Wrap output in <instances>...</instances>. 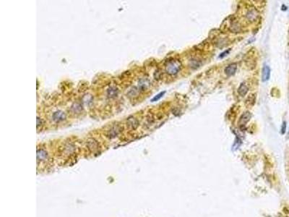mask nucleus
Segmentation results:
<instances>
[{
    "mask_svg": "<svg viewBox=\"0 0 289 217\" xmlns=\"http://www.w3.org/2000/svg\"><path fill=\"white\" fill-rule=\"evenodd\" d=\"M181 68V62L177 60H173V59H171L170 60L167 61L165 64V72L171 76L177 74L180 71Z\"/></svg>",
    "mask_w": 289,
    "mask_h": 217,
    "instance_id": "1",
    "label": "nucleus"
},
{
    "mask_svg": "<svg viewBox=\"0 0 289 217\" xmlns=\"http://www.w3.org/2000/svg\"><path fill=\"white\" fill-rule=\"evenodd\" d=\"M52 119L55 122H60L66 119V114L62 111H56L52 115Z\"/></svg>",
    "mask_w": 289,
    "mask_h": 217,
    "instance_id": "2",
    "label": "nucleus"
},
{
    "mask_svg": "<svg viewBox=\"0 0 289 217\" xmlns=\"http://www.w3.org/2000/svg\"><path fill=\"white\" fill-rule=\"evenodd\" d=\"M246 17L249 21L254 22L258 17V13L256 10L253 9L249 10L248 12L246 14Z\"/></svg>",
    "mask_w": 289,
    "mask_h": 217,
    "instance_id": "3",
    "label": "nucleus"
},
{
    "mask_svg": "<svg viewBox=\"0 0 289 217\" xmlns=\"http://www.w3.org/2000/svg\"><path fill=\"white\" fill-rule=\"evenodd\" d=\"M252 114L249 111H246V112H244L243 114L240 117L239 120H238V124H239L240 126H244V125H245L250 120Z\"/></svg>",
    "mask_w": 289,
    "mask_h": 217,
    "instance_id": "4",
    "label": "nucleus"
},
{
    "mask_svg": "<svg viewBox=\"0 0 289 217\" xmlns=\"http://www.w3.org/2000/svg\"><path fill=\"white\" fill-rule=\"evenodd\" d=\"M237 70V64L236 63L230 64L225 69V73L227 76H232L235 74Z\"/></svg>",
    "mask_w": 289,
    "mask_h": 217,
    "instance_id": "5",
    "label": "nucleus"
},
{
    "mask_svg": "<svg viewBox=\"0 0 289 217\" xmlns=\"http://www.w3.org/2000/svg\"><path fill=\"white\" fill-rule=\"evenodd\" d=\"M119 90L116 87L112 86L107 90V96L110 99H114L118 96Z\"/></svg>",
    "mask_w": 289,
    "mask_h": 217,
    "instance_id": "6",
    "label": "nucleus"
},
{
    "mask_svg": "<svg viewBox=\"0 0 289 217\" xmlns=\"http://www.w3.org/2000/svg\"><path fill=\"white\" fill-rule=\"evenodd\" d=\"M270 77V69L268 65H264L263 69H262V80L263 82L268 80Z\"/></svg>",
    "mask_w": 289,
    "mask_h": 217,
    "instance_id": "7",
    "label": "nucleus"
},
{
    "mask_svg": "<svg viewBox=\"0 0 289 217\" xmlns=\"http://www.w3.org/2000/svg\"><path fill=\"white\" fill-rule=\"evenodd\" d=\"M127 125H128V126L130 127L131 129L135 130L138 127L139 122L134 117H129V118L127 119Z\"/></svg>",
    "mask_w": 289,
    "mask_h": 217,
    "instance_id": "8",
    "label": "nucleus"
},
{
    "mask_svg": "<svg viewBox=\"0 0 289 217\" xmlns=\"http://www.w3.org/2000/svg\"><path fill=\"white\" fill-rule=\"evenodd\" d=\"M248 91H249V88L247 87V86H246L244 83H242L240 85L239 88H238V92L240 96L244 97V96H246V94H247Z\"/></svg>",
    "mask_w": 289,
    "mask_h": 217,
    "instance_id": "9",
    "label": "nucleus"
},
{
    "mask_svg": "<svg viewBox=\"0 0 289 217\" xmlns=\"http://www.w3.org/2000/svg\"><path fill=\"white\" fill-rule=\"evenodd\" d=\"M119 131H120V128L118 126L116 127H113L110 130L108 131V137L110 138H113L116 137V135L119 133Z\"/></svg>",
    "mask_w": 289,
    "mask_h": 217,
    "instance_id": "10",
    "label": "nucleus"
},
{
    "mask_svg": "<svg viewBox=\"0 0 289 217\" xmlns=\"http://www.w3.org/2000/svg\"><path fill=\"white\" fill-rule=\"evenodd\" d=\"M71 110L74 114H80L82 110V107L79 103H74L71 107Z\"/></svg>",
    "mask_w": 289,
    "mask_h": 217,
    "instance_id": "11",
    "label": "nucleus"
},
{
    "mask_svg": "<svg viewBox=\"0 0 289 217\" xmlns=\"http://www.w3.org/2000/svg\"><path fill=\"white\" fill-rule=\"evenodd\" d=\"M149 86H150V83L146 79H141L139 81V87L142 90H145V89L147 88Z\"/></svg>",
    "mask_w": 289,
    "mask_h": 217,
    "instance_id": "12",
    "label": "nucleus"
},
{
    "mask_svg": "<svg viewBox=\"0 0 289 217\" xmlns=\"http://www.w3.org/2000/svg\"><path fill=\"white\" fill-rule=\"evenodd\" d=\"M37 158L38 160H41V161L46 160L47 159V153L44 150H38L37 152Z\"/></svg>",
    "mask_w": 289,
    "mask_h": 217,
    "instance_id": "13",
    "label": "nucleus"
},
{
    "mask_svg": "<svg viewBox=\"0 0 289 217\" xmlns=\"http://www.w3.org/2000/svg\"><path fill=\"white\" fill-rule=\"evenodd\" d=\"M231 30L235 33H238V31H240V26L237 23H233V25L231 26Z\"/></svg>",
    "mask_w": 289,
    "mask_h": 217,
    "instance_id": "14",
    "label": "nucleus"
},
{
    "mask_svg": "<svg viewBox=\"0 0 289 217\" xmlns=\"http://www.w3.org/2000/svg\"><path fill=\"white\" fill-rule=\"evenodd\" d=\"M165 91H163V92H161L160 94H157L156 96H155L154 98H153L152 100H151V101H152V102H154V101H158L159 99H160L161 98H162L163 95L165 94Z\"/></svg>",
    "mask_w": 289,
    "mask_h": 217,
    "instance_id": "15",
    "label": "nucleus"
},
{
    "mask_svg": "<svg viewBox=\"0 0 289 217\" xmlns=\"http://www.w3.org/2000/svg\"><path fill=\"white\" fill-rule=\"evenodd\" d=\"M137 94H138V91H137V89L136 88H133L129 91L128 95H129V96H135L136 95H137Z\"/></svg>",
    "mask_w": 289,
    "mask_h": 217,
    "instance_id": "16",
    "label": "nucleus"
},
{
    "mask_svg": "<svg viewBox=\"0 0 289 217\" xmlns=\"http://www.w3.org/2000/svg\"><path fill=\"white\" fill-rule=\"evenodd\" d=\"M44 125V121H43V119H41V118H39V117H37V128L38 129L39 128V126L40 125H41V126H42V125Z\"/></svg>",
    "mask_w": 289,
    "mask_h": 217,
    "instance_id": "17",
    "label": "nucleus"
},
{
    "mask_svg": "<svg viewBox=\"0 0 289 217\" xmlns=\"http://www.w3.org/2000/svg\"><path fill=\"white\" fill-rule=\"evenodd\" d=\"M284 130H286V122H284V123H283V129H282V130H283L282 133H283V134L284 133V131H285Z\"/></svg>",
    "mask_w": 289,
    "mask_h": 217,
    "instance_id": "18",
    "label": "nucleus"
}]
</instances>
